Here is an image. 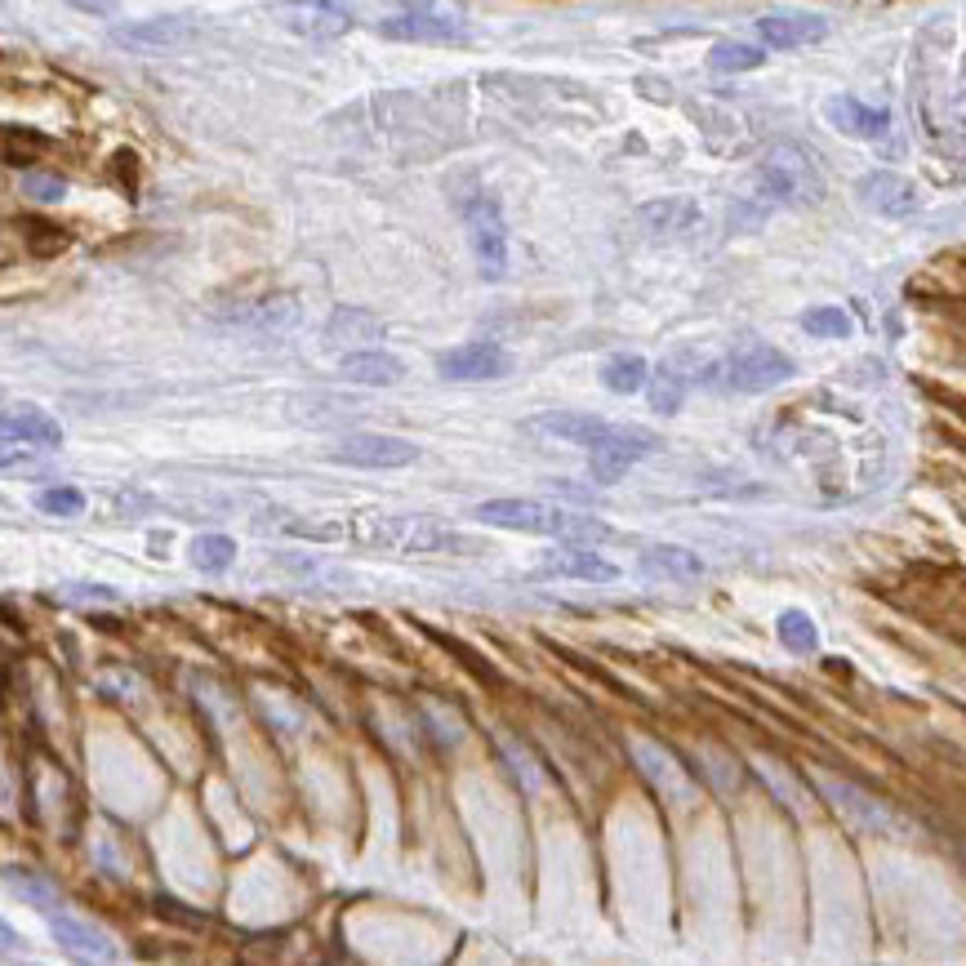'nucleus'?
<instances>
[{
	"label": "nucleus",
	"mask_w": 966,
	"mask_h": 966,
	"mask_svg": "<svg viewBox=\"0 0 966 966\" xmlns=\"http://www.w3.org/2000/svg\"><path fill=\"white\" fill-rule=\"evenodd\" d=\"M285 530L303 539H353L362 548H384V552H455V557L486 552V543L464 530L437 526L433 517H397V512H353L339 521H285Z\"/></svg>",
	"instance_id": "1"
},
{
	"label": "nucleus",
	"mask_w": 966,
	"mask_h": 966,
	"mask_svg": "<svg viewBox=\"0 0 966 966\" xmlns=\"http://www.w3.org/2000/svg\"><path fill=\"white\" fill-rule=\"evenodd\" d=\"M477 521L499 526V530H521V535H548V539H579V543H597L610 539L614 530L601 517H583L570 508H552L539 499H486L477 508Z\"/></svg>",
	"instance_id": "2"
},
{
	"label": "nucleus",
	"mask_w": 966,
	"mask_h": 966,
	"mask_svg": "<svg viewBox=\"0 0 966 966\" xmlns=\"http://www.w3.org/2000/svg\"><path fill=\"white\" fill-rule=\"evenodd\" d=\"M757 187H762V196H771L780 205H820L824 201V174L811 161V152H802L797 143H775L762 156Z\"/></svg>",
	"instance_id": "3"
},
{
	"label": "nucleus",
	"mask_w": 966,
	"mask_h": 966,
	"mask_svg": "<svg viewBox=\"0 0 966 966\" xmlns=\"http://www.w3.org/2000/svg\"><path fill=\"white\" fill-rule=\"evenodd\" d=\"M793 357H784L780 348L762 344V339H744L722 366H713L718 384L731 388V393H771L780 384L793 379Z\"/></svg>",
	"instance_id": "4"
},
{
	"label": "nucleus",
	"mask_w": 966,
	"mask_h": 966,
	"mask_svg": "<svg viewBox=\"0 0 966 966\" xmlns=\"http://www.w3.org/2000/svg\"><path fill=\"white\" fill-rule=\"evenodd\" d=\"M815 784H820L824 802H828V806H833V811H837L855 833H864V837H886V833L895 828L891 806L877 802L873 793H864L860 784L837 780V775H828V771H815Z\"/></svg>",
	"instance_id": "5"
},
{
	"label": "nucleus",
	"mask_w": 966,
	"mask_h": 966,
	"mask_svg": "<svg viewBox=\"0 0 966 966\" xmlns=\"http://www.w3.org/2000/svg\"><path fill=\"white\" fill-rule=\"evenodd\" d=\"M272 19L303 41H339L353 32V10L339 0H276Z\"/></svg>",
	"instance_id": "6"
},
{
	"label": "nucleus",
	"mask_w": 966,
	"mask_h": 966,
	"mask_svg": "<svg viewBox=\"0 0 966 966\" xmlns=\"http://www.w3.org/2000/svg\"><path fill=\"white\" fill-rule=\"evenodd\" d=\"M468 245L477 254V267L486 281H504L508 276V223L499 214V201L495 196H477L468 210Z\"/></svg>",
	"instance_id": "7"
},
{
	"label": "nucleus",
	"mask_w": 966,
	"mask_h": 966,
	"mask_svg": "<svg viewBox=\"0 0 966 966\" xmlns=\"http://www.w3.org/2000/svg\"><path fill=\"white\" fill-rule=\"evenodd\" d=\"M379 37H388V41H419V45H459V41H468V23L455 10L419 6V10H406L397 19H384Z\"/></svg>",
	"instance_id": "8"
},
{
	"label": "nucleus",
	"mask_w": 966,
	"mask_h": 966,
	"mask_svg": "<svg viewBox=\"0 0 966 966\" xmlns=\"http://www.w3.org/2000/svg\"><path fill=\"white\" fill-rule=\"evenodd\" d=\"M335 464L348 468H370V472H388V468H410L419 464V446L406 437H388V433H353L331 450Z\"/></svg>",
	"instance_id": "9"
},
{
	"label": "nucleus",
	"mask_w": 966,
	"mask_h": 966,
	"mask_svg": "<svg viewBox=\"0 0 966 966\" xmlns=\"http://www.w3.org/2000/svg\"><path fill=\"white\" fill-rule=\"evenodd\" d=\"M437 375L450 384H486V379H504L512 375V353L499 348L495 339H472L459 344L450 353L437 357Z\"/></svg>",
	"instance_id": "10"
},
{
	"label": "nucleus",
	"mask_w": 966,
	"mask_h": 966,
	"mask_svg": "<svg viewBox=\"0 0 966 966\" xmlns=\"http://www.w3.org/2000/svg\"><path fill=\"white\" fill-rule=\"evenodd\" d=\"M655 450H660V437H655L651 428L614 424V433H610L597 450H588V455H592V477H597L601 486H614L632 464H641V459L655 455Z\"/></svg>",
	"instance_id": "11"
},
{
	"label": "nucleus",
	"mask_w": 966,
	"mask_h": 966,
	"mask_svg": "<svg viewBox=\"0 0 966 966\" xmlns=\"http://www.w3.org/2000/svg\"><path fill=\"white\" fill-rule=\"evenodd\" d=\"M628 753H632V762H637V771L651 780V789L664 797V802H673V806H691L695 802V784H691V775H687V766L669 753V749H660V744H651V740H628Z\"/></svg>",
	"instance_id": "12"
},
{
	"label": "nucleus",
	"mask_w": 966,
	"mask_h": 966,
	"mask_svg": "<svg viewBox=\"0 0 966 966\" xmlns=\"http://www.w3.org/2000/svg\"><path fill=\"white\" fill-rule=\"evenodd\" d=\"M45 922H50L54 939H59L72 957H81V962H116V939H112L103 926L81 922V917L68 913V908H50Z\"/></svg>",
	"instance_id": "13"
},
{
	"label": "nucleus",
	"mask_w": 966,
	"mask_h": 966,
	"mask_svg": "<svg viewBox=\"0 0 966 966\" xmlns=\"http://www.w3.org/2000/svg\"><path fill=\"white\" fill-rule=\"evenodd\" d=\"M824 121L846 139H886L891 134V112L873 108V103H864L855 94H833L824 103Z\"/></svg>",
	"instance_id": "14"
},
{
	"label": "nucleus",
	"mask_w": 966,
	"mask_h": 966,
	"mask_svg": "<svg viewBox=\"0 0 966 966\" xmlns=\"http://www.w3.org/2000/svg\"><path fill=\"white\" fill-rule=\"evenodd\" d=\"M196 37V19H183V14H165V19H139V23H121L112 28V41L116 45H130V50H170V45H183Z\"/></svg>",
	"instance_id": "15"
},
{
	"label": "nucleus",
	"mask_w": 966,
	"mask_h": 966,
	"mask_svg": "<svg viewBox=\"0 0 966 966\" xmlns=\"http://www.w3.org/2000/svg\"><path fill=\"white\" fill-rule=\"evenodd\" d=\"M860 196H864V205L877 210L882 218H908V214L922 205L917 187H913L904 174H895V170H873V174H864V179H860Z\"/></svg>",
	"instance_id": "16"
},
{
	"label": "nucleus",
	"mask_w": 966,
	"mask_h": 966,
	"mask_svg": "<svg viewBox=\"0 0 966 966\" xmlns=\"http://www.w3.org/2000/svg\"><path fill=\"white\" fill-rule=\"evenodd\" d=\"M530 428L543 433V437H557V441H566V446H583V450H597V446L614 433L610 419H601V415H579V410H548V415H535Z\"/></svg>",
	"instance_id": "17"
},
{
	"label": "nucleus",
	"mask_w": 966,
	"mask_h": 966,
	"mask_svg": "<svg viewBox=\"0 0 966 966\" xmlns=\"http://www.w3.org/2000/svg\"><path fill=\"white\" fill-rule=\"evenodd\" d=\"M757 37H762L771 50H802V45H815V41L828 37V19H824V14L780 10V14L757 19Z\"/></svg>",
	"instance_id": "18"
},
{
	"label": "nucleus",
	"mask_w": 966,
	"mask_h": 966,
	"mask_svg": "<svg viewBox=\"0 0 966 966\" xmlns=\"http://www.w3.org/2000/svg\"><path fill=\"white\" fill-rule=\"evenodd\" d=\"M0 433H6V446H41V450H54L63 446V424L54 415H45L41 406H14L6 415V424H0Z\"/></svg>",
	"instance_id": "19"
},
{
	"label": "nucleus",
	"mask_w": 966,
	"mask_h": 966,
	"mask_svg": "<svg viewBox=\"0 0 966 966\" xmlns=\"http://www.w3.org/2000/svg\"><path fill=\"white\" fill-rule=\"evenodd\" d=\"M339 375L348 384H362V388H397L406 379V366L393 353L362 348V353H344L339 357Z\"/></svg>",
	"instance_id": "20"
},
{
	"label": "nucleus",
	"mask_w": 966,
	"mask_h": 966,
	"mask_svg": "<svg viewBox=\"0 0 966 966\" xmlns=\"http://www.w3.org/2000/svg\"><path fill=\"white\" fill-rule=\"evenodd\" d=\"M539 574H557V579H588V583H610L619 579V566L606 561L601 552L592 548H561V552H548L539 561Z\"/></svg>",
	"instance_id": "21"
},
{
	"label": "nucleus",
	"mask_w": 966,
	"mask_h": 966,
	"mask_svg": "<svg viewBox=\"0 0 966 966\" xmlns=\"http://www.w3.org/2000/svg\"><path fill=\"white\" fill-rule=\"evenodd\" d=\"M641 570H647L651 579H673V583H691L704 574V561L700 552L682 548V543H655L641 552Z\"/></svg>",
	"instance_id": "22"
},
{
	"label": "nucleus",
	"mask_w": 966,
	"mask_h": 966,
	"mask_svg": "<svg viewBox=\"0 0 966 966\" xmlns=\"http://www.w3.org/2000/svg\"><path fill=\"white\" fill-rule=\"evenodd\" d=\"M641 223H647L651 232H660V236H678V232H691L695 223H700V205L695 201H687V196H669V201H651V205H641V214H637Z\"/></svg>",
	"instance_id": "23"
},
{
	"label": "nucleus",
	"mask_w": 966,
	"mask_h": 966,
	"mask_svg": "<svg viewBox=\"0 0 966 966\" xmlns=\"http://www.w3.org/2000/svg\"><path fill=\"white\" fill-rule=\"evenodd\" d=\"M647 384H651V366H647V357H637V353H614L601 366V388L614 393V397H632Z\"/></svg>",
	"instance_id": "24"
},
{
	"label": "nucleus",
	"mask_w": 966,
	"mask_h": 966,
	"mask_svg": "<svg viewBox=\"0 0 966 966\" xmlns=\"http://www.w3.org/2000/svg\"><path fill=\"white\" fill-rule=\"evenodd\" d=\"M379 335H384L379 316L366 312V307H339V312L331 316V326H326V344H331V348H339V344H362V339H379Z\"/></svg>",
	"instance_id": "25"
},
{
	"label": "nucleus",
	"mask_w": 966,
	"mask_h": 966,
	"mask_svg": "<svg viewBox=\"0 0 966 966\" xmlns=\"http://www.w3.org/2000/svg\"><path fill=\"white\" fill-rule=\"evenodd\" d=\"M651 406L660 410V415H678L682 410V401H687V388H691V375L682 370V366H673V362H664L660 366V375H651Z\"/></svg>",
	"instance_id": "26"
},
{
	"label": "nucleus",
	"mask_w": 966,
	"mask_h": 966,
	"mask_svg": "<svg viewBox=\"0 0 966 966\" xmlns=\"http://www.w3.org/2000/svg\"><path fill=\"white\" fill-rule=\"evenodd\" d=\"M775 632H780V641L793 655H815L820 651V628H815V619L806 610H780Z\"/></svg>",
	"instance_id": "27"
},
{
	"label": "nucleus",
	"mask_w": 966,
	"mask_h": 966,
	"mask_svg": "<svg viewBox=\"0 0 966 966\" xmlns=\"http://www.w3.org/2000/svg\"><path fill=\"white\" fill-rule=\"evenodd\" d=\"M802 331H806V335H815V339H851L855 321H851V312H846V307H833V303H824V307H811V312H802Z\"/></svg>",
	"instance_id": "28"
},
{
	"label": "nucleus",
	"mask_w": 966,
	"mask_h": 966,
	"mask_svg": "<svg viewBox=\"0 0 966 966\" xmlns=\"http://www.w3.org/2000/svg\"><path fill=\"white\" fill-rule=\"evenodd\" d=\"M766 63V50L762 45H744V41H718L709 50V68L713 72H753Z\"/></svg>",
	"instance_id": "29"
},
{
	"label": "nucleus",
	"mask_w": 966,
	"mask_h": 966,
	"mask_svg": "<svg viewBox=\"0 0 966 966\" xmlns=\"http://www.w3.org/2000/svg\"><path fill=\"white\" fill-rule=\"evenodd\" d=\"M187 557H192L196 570L218 574V570H227V566L236 561V543H232L227 535H196L192 548H187Z\"/></svg>",
	"instance_id": "30"
},
{
	"label": "nucleus",
	"mask_w": 966,
	"mask_h": 966,
	"mask_svg": "<svg viewBox=\"0 0 966 966\" xmlns=\"http://www.w3.org/2000/svg\"><path fill=\"white\" fill-rule=\"evenodd\" d=\"M6 882H10V891L14 895H23L28 904H37L41 913H50V908H59V891L41 877V873H32V868H10L6 873Z\"/></svg>",
	"instance_id": "31"
},
{
	"label": "nucleus",
	"mask_w": 966,
	"mask_h": 966,
	"mask_svg": "<svg viewBox=\"0 0 966 966\" xmlns=\"http://www.w3.org/2000/svg\"><path fill=\"white\" fill-rule=\"evenodd\" d=\"M37 508H41L45 517H63V521H72V517L85 512V495H81L77 486H50V490L37 495Z\"/></svg>",
	"instance_id": "32"
},
{
	"label": "nucleus",
	"mask_w": 966,
	"mask_h": 966,
	"mask_svg": "<svg viewBox=\"0 0 966 966\" xmlns=\"http://www.w3.org/2000/svg\"><path fill=\"white\" fill-rule=\"evenodd\" d=\"M23 192L37 196V201H63L68 183L59 174H23Z\"/></svg>",
	"instance_id": "33"
},
{
	"label": "nucleus",
	"mask_w": 966,
	"mask_h": 966,
	"mask_svg": "<svg viewBox=\"0 0 966 966\" xmlns=\"http://www.w3.org/2000/svg\"><path fill=\"white\" fill-rule=\"evenodd\" d=\"M757 771H762V780H766V784H771V789L784 797V806H789V811H802V797H797V789L789 784V775H784L775 762H757Z\"/></svg>",
	"instance_id": "34"
},
{
	"label": "nucleus",
	"mask_w": 966,
	"mask_h": 966,
	"mask_svg": "<svg viewBox=\"0 0 966 966\" xmlns=\"http://www.w3.org/2000/svg\"><path fill=\"white\" fill-rule=\"evenodd\" d=\"M68 6H77L81 14H99V19H108V14H116L121 0H68Z\"/></svg>",
	"instance_id": "35"
}]
</instances>
